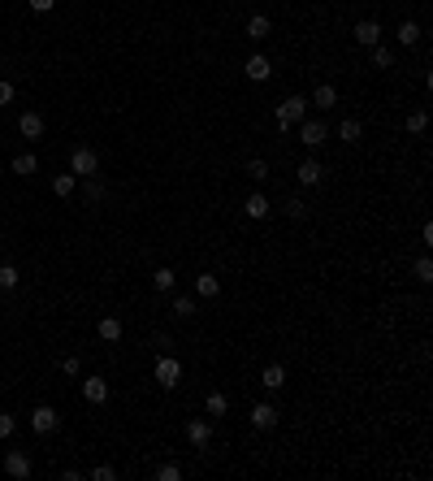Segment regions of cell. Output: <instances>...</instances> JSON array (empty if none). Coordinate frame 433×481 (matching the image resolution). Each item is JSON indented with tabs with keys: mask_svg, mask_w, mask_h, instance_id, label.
I'll list each match as a JSON object with an SVG mask.
<instances>
[{
	"mask_svg": "<svg viewBox=\"0 0 433 481\" xmlns=\"http://www.w3.org/2000/svg\"><path fill=\"white\" fill-rule=\"evenodd\" d=\"M95 169H100V156H95V148L78 143V148L70 152V173H74V178H91Z\"/></svg>",
	"mask_w": 433,
	"mask_h": 481,
	"instance_id": "obj_1",
	"label": "cell"
},
{
	"mask_svg": "<svg viewBox=\"0 0 433 481\" xmlns=\"http://www.w3.org/2000/svg\"><path fill=\"white\" fill-rule=\"evenodd\" d=\"M303 109H308V100H303V95H286V100L278 104V126H282V131L299 126V122H303Z\"/></svg>",
	"mask_w": 433,
	"mask_h": 481,
	"instance_id": "obj_2",
	"label": "cell"
},
{
	"mask_svg": "<svg viewBox=\"0 0 433 481\" xmlns=\"http://www.w3.org/2000/svg\"><path fill=\"white\" fill-rule=\"evenodd\" d=\"M156 381H160V386H165V390H173V386H178V381H182V364L173 360L169 351H160V356H156Z\"/></svg>",
	"mask_w": 433,
	"mask_h": 481,
	"instance_id": "obj_3",
	"label": "cell"
},
{
	"mask_svg": "<svg viewBox=\"0 0 433 481\" xmlns=\"http://www.w3.org/2000/svg\"><path fill=\"white\" fill-rule=\"evenodd\" d=\"M57 425H61V412L52 404H39L30 412V429H35V434H57Z\"/></svg>",
	"mask_w": 433,
	"mask_h": 481,
	"instance_id": "obj_4",
	"label": "cell"
},
{
	"mask_svg": "<svg viewBox=\"0 0 433 481\" xmlns=\"http://www.w3.org/2000/svg\"><path fill=\"white\" fill-rule=\"evenodd\" d=\"M186 442L195 446V451H204V446L213 442V421H208V416H195V421H186Z\"/></svg>",
	"mask_w": 433,
	"mask_h": 481,
	"instance_id": "obj_5",
	"label": "cell"
},
{
	"mask_svg": "<svg viewBox=\"0 0 433 481\" xmlns=\"http://www.w3.org/2000/svg\"><path fill=\"white\" fill-rule=\"evenodd\" d=\"M299 139H303V148H320V143L329 139V131H325V122L303 117V122H299Z\"/></svg>",
	"mask_w": 433,
	"mask_h": 481,
	"instance_id": "obj_6",
	"label": "cell"
},
{
	"mask_svg": "<svg viewBox=\"0 0 433 481\" xmlns=\"http://www.w3.org/2000/svg\"><path fill=\"white\" fill-rule=\"evenodd\" d=\"M351 35H356L360 48H373V44H381V22H377V18H364V22H356V30H351Z\"/></svg>",
	"mask_w": 433,
	"mask_h": 481,
	"instance_id": "obj_7",
	"label": "cell"
},
{
	"mask_svg": "<svg viewBox=\"0 0 433 481\" xmlns=\"http://www.w3.org/2000/svg\"><path fill=\"white\" fill-rule=\"evenodd\" d=\"M243 74L251 78V83H269V78H273V66H269V57H264V53H256V57H247Z\"/></svg>",
	"mask_w": 433,
	"mask_h": 481,
	"instance_id": "obj_8",
	"label": "cell"
},
{
	"mask_svg": "<svg viewBox=\"0 0 433 481\" xmlns=\"http://www.w3.org/2000/svg\"><path fill=\"white\" fill-rule=\"evenodd\" d=\"M278 416H282V412H278L273 404H256L247 421H251V429H273V425H278Z\"/></svg>",
	"mask_w": 433,
	"mask_h": 481,
	"instance_id": "obj_9",
	"label": "cell"
},
{
	"mask_svg": "<svg viewBox=\"0 0 433 481\" xmlns=\"http://www.w3.org/2000/svg\"><path fill=\"white\" fill-rule=\"evenodd\" d=\"M308 104L325 109V113H329V109H338V87H334V83H320V87L312 91V100H308Z\"/></svg>",
	"mask_w": 433,
	"mask_h": 481,
	"instance_id": "obj_10",
	"label": "cell"
},
{
	"mask_svg": "<svg viewBox=\"0 0 433 481\" xmlns=\"http://www.w3.org/2000/svg\"><path fill=\"white\" fill-rule=\"evenodd\" d=\"M5 473L18 477V481L30 477V455H26V451H9V455H5Z\"/></svg>",
	"mask_w": 433,
	"mask_h": 481,
	"instance_id": "obj_11",
	"label": "cell"
},
{
	"mask_svg": "<svg viewBox=\"0 0 433 481\" xmlns=\"http://www.w3.org/2000/svg\"><path fill=\"white\" fill-rule=\"evenodd\" d=\"M83 399L87 404H108V381L104 377H87L83 381Z\"/></svg>",
	"mask_w": 433,
	"mask_h": 481,
	"instance_id": "obj_12",
	"label": "cell"
},
{
	"mask_svg": "<svg viewBox=\"0 0 433 481\" xmlns=\"http://www.w3.org/2000/svg\"><path fill=\"white\" fill-rule=\"evenodd\" d=\"M320 173H325V169H320V160H299V173H295V178H299V187H316L320 182Z\"/></svg>",
	"mask_w": 433,
	"mask_h": 481,
	"instance_id": "obj_13",
	"label": "cell"
},
{
	"mask_svg": "<svg viewBox=\"0 0 433 481\" xmlns=\"http://www.w3.org/2000/svg\"><path fill=\"white\" fill-rule=\"evenodd\" d=\"M243 213H247L251 221H264V217H269V196H264V191H256V196H247Z\"/></svg>",
	"mask_w": 433,
	"mask_h": 481,
	"instance_id": "obj_14",
	"label": "cell"
},
{
	"mask_svg": "<svg viewBox=\"0 0 433 481\" xmlns=\"http://www.w3.org/2000/svg\"><path fill=\"white\" fill-rule=\"evenodd\" d=\"M260 386H264V390H282V386H286V368H282V364H264Z\"/></svg>",
	"mask_w": 433,
	"mask_h": 481,
	"instance_id": "obj_15",
	"label": "cell"
},
{
	"mask_svg": "<svg viewBox=\"0 0 433 481\" xmlns=\"http://www.w3.org/2000/svg\"><path fill=\"white\" fill-rule=\"evenodd\" d=\"M95 334H100L104 343H117L122 339V321L117 317H100V321H95Z\"/></svg>",
	"mask_w": 433,
	"mask_h": 481,
	"instance_id": "obj_16",
	"label": "cell"
},
{
	"mask_svg": "<svg viewBox=\"0 0 433 481\" xmlns=\"http://www.w3.org/2000/svg\"><path fill=\"white\" fill-rule=\"evenodd\" d=\"M18 131H22L26 139H39V135H44V117H39V113H30V109H26V113L18 117Z\"/></svg>",
	"mask_w": 433,
	"mask_h": 481,
	"instance_id": "obj_17",
	"label": "cell"
},
{
	"mask_svg": "<svg viewBox=\"0 0 433 481\" xmlns=\"http://www.w3.org/2000/svg\"><path fill=\"white\" fill-rule=\"evenodd\" d=\"M217 295H221V282L213 274H200L195 278V299H217Z\"/></svg>",
	"mask_w": 433,
	"mask_h": 481,
	"instance_id": "obj_18",
	"label": "cell"
},
{
	"mask_svg": "<svg viewBox=\"0 0 433 481\" xmlns=\"http://www.w3.org/2000/svg\"><path fill=\"white\" fill-rule=\"evenodd\" d=\"M394 35H398V44H403V48H416L425 30H421V22H398V30H394Z\"/></svg>",
	"mask_w": 433,
	"mask_h": 481,
	"instance_id": "obj_19",
	"label": "cell"
},
{
	"mask_svg": "<svg viewBox=\"0 0 433 481\" xmlns=\"http://www.w3.org/2000/svg\"><path fill=\"white\" fill-rule=\"evenodd\" d=\"M74 191H78V178H74V173H57V178H52V196H57V200H70Z\"/></svg>",
	"mask_w": 433,
	"mask_h": 481,
	"instance_id": "obj_20",
	"label": "cell"
},
{
	"mask_svg": "<svg viewBox=\"0 0 433 481\" xmlns=\"http://www.w3.org/2000/svg\"><path fill=\"white\" fill-rule=\"evenodd\" d=\"M269 30H273V22H269L264 13H256V18L247 22V39H256V44H260V39H269Z\"/></svg>",
	"mask_w": 433,
	"mask_h": 481,
	"instance_id": "obj_21",
	"label": "cell"
},
{
	"mask_svg": "<svg viewBox=\"0 0 433 481\" xmlns=\"http://www.w3.org/2000/svg\"><path fill=\"white\" fill-rule=\"evenodd\" d=\"M152 286H156L160 295H169L173 286H178V274H173V269H156V274H152Z\"/></svg>",
	"mask_w": 433,
	"mask_h": 481,
	"instance_id": "obj_22",
	"label": "cell"
},
{
	"mask_svg": "<svg viewBox=\"0 0 433 481\" xmlns=\"http://www.w3.org/2000/svg\"><path fill=\"white\" fill-rule=\"evenodd\" d=\"M360 135H364V126H360L356 117H347V122H338V139H343V143H360Z\"/></svg>",
	"mask_w": 433,
	"mask_h": 481,
	"instance_id": "obj_23",
	"label": "cell"
},
{
	"mask_svg": "<svg viewBox=\"0 0 433 481\" xmlns=\"http://www.w3.org/2000/svg\"><path fill=\"white\" fill-rule=\"evenodd\" d=\"M204 412H208V416H226V412H230V399L221 395V390H213V395H208V404H204Z\"/></svg>",
	"mask_w": 433,
	"mask_h": 481,
	"instance_id": "obj_24",
	"label": "cell"
},
{
	"mask_svg": "<svg viewBox=\"0 0 433 481\" xmlns=\"http://www.w3.org/2000/svg\"><path fill=\"white\" fill-rule=\"evenodd\" d=\"M195 295H173V317H195Z\"/></svg>",
	"mask_w": 433,
	"mask_h": 481,
	"instance_id": "obj_25",
	"label": "cell"
},
{
	"mask_svg": "<svg viewBox=\"0 0 433 481\" xmlns=\"http://www.w3.org/2000/svg\"><path fill=\"white\" fill-rule=\"evenodd\" d=\"M22 282V274H18V265H0V291H13V286Z\"/></svg>",
	"mask_w": 433,
	"mask_h": 481,
	"instance_id": "obj_26",
	"label": "cell"
},
{
	"mask_svg": "<svg viewBox=\"0 0 433 481\" xmlns=\"http://www.w3.org/2000/svg\"><path fill=\"white\" fill-rule=\"evenodd\" d=\"M368 53H373V66H377V70H390V66H394V53H390V48L373 44V48H368Z\"/></svg>",
	"mask_w": 433,
	"mask_h": 481,
	"instance_id": "obj_27",
	"label": "cell"
},
{
	"mask_svg": "<svg viewBox=\"0 0 433 481\" xmlns=\"http://www.w3.org/2000/svg\"><path fill=\"white\" fill-rule=\"evenodd\" d=\"M247 178L251 182H269V160H260V156L247 160Z\"/></svg>",
	"mask_w": 433,
	"mask_h": 481,
	"instance_id": "obj_28",
	"label": "cell"
},
{
	"mask_svg": "<svg viewBox=\"0 0 433 481\" xmlns=\"http://www.w3.org/2000/svg\"><path fill=\"white\" fill-rule=\"evenodd\" d=\"M39 169V160L35 156H30V152H22V156H13V173H26V178H30V173H35Z\"/></svg>",
	"mask_w": 433,
	"mask_h": 481,
	"instance_id": "obj_29",
	"label": "cell"
},
{
	"mask_svg": "<svg viewBox=\"0 0 433 481\" xmlns=\"http://www.w3.org/2000/svg\"><path fill=\"white\" fill-rule=\"evenodd\" d=\"M425 126H429V117H425V109H412V113H407V135H421V131H425Z\"/></svg>",
	"mask_w": 433,
	"mask_h": 481,
	"instance_id": "obj_30",
	"label": "cell"
},
{
	"mask_svg": "<svg viewBox=\"0 0 433 481\" xmlns=\"http://www.w3.org/2000/svg\"><path fill=\"white\" fill-rule=\"evenodd\" d=\"M412 274H416V282H433V261H429V256H421V261L412 265Z\"/></svg>",
	"mask_w": 433,
	"mask_h": 481,
	"instance_id": "obj_31",
	"label": "cell"
},
{
	"mask_svg": "<svg viewBox=\"0 0 433 481\" xmlns=\"http://www.w3.org/2000/svg\"><path fill=\"white\" fill-rule=\"evenodd\" d=\"M178 477H182L178 464H160V469H156V481H178Z\"/></svg>",
	"mask_w": 433,
	"mask_h": 481,
	"instance_id": "obj_32",
	"label": "cell"
},
{
	"mask_svg": "<svg viewBox=\"0 0 433 481\" xmlns=\"http://www.w3.org/2000/svg\"><path fill=\"white\" fill-rule=\"evenodd\" d=\"M83 196H87L91 204H95V200H104V187H100V182H95V173H91V178H87V187H83Z\"/></svg>",
	"mask_w": 433,
	"mask_h": 481,
	"instance_id": "obj_33",
	"label": "cell"
},
{
	"mask_svg": "<svg viewBox=\"0 0 433 481\" xmlns=\"http://www.w3.org/2000/svg\"><path fill=\"white\" fill-rule=\"evenodd\" d=\"M13 429H18V421H13L9 412H0V442H5V438H13Z\"/></svg>",
	"mask_w": 433,
	"mask_h": 481,
	"instance_id": "obj_34",
	"label": "cell"
},
{
	"mask_svg": "<svg viewBox=\"0 0 433 481\" xmlns=\"http://www.w3.org/2000/svg\"><path fill=\"white\" fill-rule=\"evenodd\" d=\"M117 477V469H108V464H95L91 469V481H113Z\"/></svg>",
	"mask_w": 433,
	"mask_h": 481,
	"instance_id": "obj_35",
	"label": "cell"
},
{
	"mask_svg": "<svg viewBox=\"0 0 433 481\" xmlns=\"http://www.w3.org/2000/svg\"><path fill=\"white\" fill-rule=\"evenodd\" d=\"M78 368H83L78 356H61V373H66V377H78Z\"/></svg>",
	"mask_w": 433,
	"mask_h": 481,
	"instance_id": "obj_36",
	"label": "cell"
},
{
	"mask_svg": "<svg viewBox=\"0 0 433 481\" xmlns=\"http://www.w3.org/2000/svg\"><path fill=\"white\" fill-rule=\"evenodd\" d=\"M286 213H291V217H308V204L295 196V200H286Z\"/></svg>",
	"mask_w": 433,
	"mask_h": 481,
	"instance_id": "obj_37",
	"label": "cell"
},
{
	"mask_svg": "<svg viewBox=\"0 0 433 481\" xmlns=\"http://www.w3.org/2000/svg\"><path fill=\"white\" fill-rule=\"evenodd\" d=\"M26 5H30V9H35V13H48V9H52V5H57V0H26Z\"/></svg>",
	"mask_w": 433,
	"mask_h": 481,
	"instance_id": "obj_38",
	"label": "cell"
},
{
	"mask_svg": "<svg viewBox=\"0 0 433 481\" xmlns=\"http://www.w3.org/2000/svg\"><path fill=\"white\" fill-rule=\"evenodd\" d=\"M0 104H13V83H0Z\"/></svg>",
	"mask_w": 433,
	"mask_h": 481,
	"instance_id": "obj_39",
	"label": "cell"
}]
</instances>
